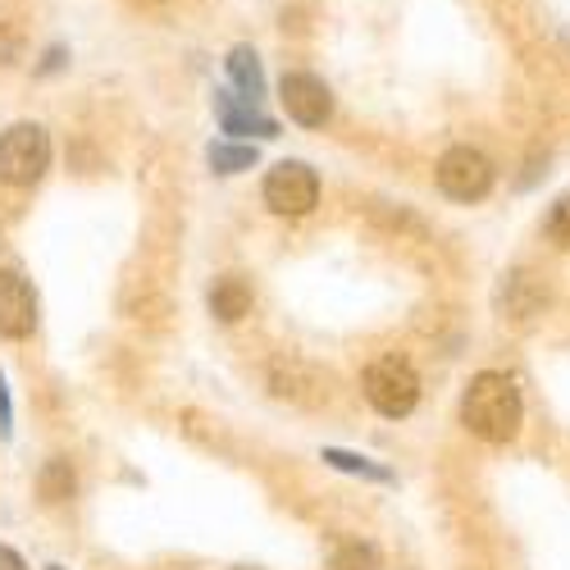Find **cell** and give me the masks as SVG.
<instances>
[{"mask_svg":"<svg viewBox=\"0 0 570 570\" xmlns=\"http://www.w3.org/2000/svg\"><path fill=\"white\" fill-rule=\"evenodd\" d=\"M278 101L288 110V119H297L302 128H320V124H328V115H334V91H328L315 73H283Z\"/></svg>","mask_w":570,"mask_h":570,"instance_id":"cell-6","label":"cell"},{"mask_svg":"<svg viewBox=\"0 0 570 570\" xmlns=\"http://www.w3.org/2000/svg\"><path fill=\"white\" fill-rule=\"evenodd\" d=\"M210 311L224 320V324H233V320H243L247 311H252V288L237 274H224V278H215V288H210Z\"/></svg>","mask_w":570,"mask_h":570,"instance_id":"cell-9","label":"cell"},{"mask_svg":"<svg viewBox=\"0 0 570 570\" xmlns=\"http://www.w3.org/2000/svg\"><path fill=\"white\" fill-rule=\"evenodd\" d=\"M32 324H37L32 288L14 269H0V338H28Z\"/></svg>","mask_w":570,"mask_h":570,"instance_id":"cell-7","label":"cell"},{"mask_svg":"<svg viewBox=\"0 0 570 570\" xmlns=\"http://www.w3.org/2000/svg\"><path fill=\"white\" fill-rule=\"evenodd\" d=\"M520 415H525V406H520V389L511 384L507 374L484 370V374L470 379V389L461 397V424L474 439L511 443L520 434Z\"/></svg>","mask_w":570,"mask_h":570,"instance_id":"cell-1","label":"cell"},{"mask_svg":"<svg viewBox=\"0 0 570 570\" xmlns=\"http://www.w3.org/2000/svg\"><path fill=\"white\" fill-rule=\"evenodd\" d=\"M502 302H507V311H511L515 320H530V315L548 302V288H539V283H534L530 274H511V278H507Z\"/></svg>","mask_w":570,"mask_h":570,"instance_id":"cell-11","label":"cell"},{"mask_svg":"<svg viewBox=\"0 0 570 570\" xmlns=\"http://www.w3.org/2000/svg\"><path fill=\"white\" fill-rule=\"evenodd\" d=\"M439 187H443V197H452V202H480V197H489V187H493L489 156L474 151V147H452L439 160Z\"/></svg>","mask_w":570,"mask_h":570,"instance_id":"cell-5","label":"cell"},{"mask_svg":"<svg viewBox=\"0 0 570 570\" xmlns=\"http://www.w3.org/2000/svg\"><path fill=\"white\" fill-rule=\"evenodd\" d=\"M215 115H219V128L233 132V137H278V124L269 115L256 110V101L247 97H233V91H215Z\"/></svg>","mask_w":570,"mask_h":570,"instance_id":"cell-8","label":"cell"},{"mask_svg":"<svg viewBox=\"0 0 570 570\" xmlns=\"http://www.w3.org/2000/svg\"><path fill=\"white\" fill-rule=\"evenodd\" d=\"M228 78H233V87L243 91L247 101L265 97V73H261V60H256L252 46H233V51H228Z\"/></svg>","mask_w":570,"mask_h":570,"instance_id":"cell-10","label":"cell"},{"mask_svg":"<svg viewBox=\"0 0 570 570\" xmlns=\"http://www.w3.org/2000/svg\"><path fill=\"white\" fill-rule=\"evenodd\" d=\"M210 169L215 174H243L256 165V147H233V141H215V147L206 151Z\"/></svg>","mask_w":570,"mask_h":570,"instance_id":"cell-13","label":"cell"},{"mask_svg":"<svg viewBox=\"0 0 570 570\" xmlns=\"http://www.w3.org/2000/svg\"><path fill=\"white\" fill-rule=\"evenodd\" d=\"M73 489H78V480H73V470H69V461L65 456H51L41 465V474H37V493H41V502H69L73 498Z\"/></svg>","mask_w":570,"mask_h":570,"instance_id":"cell-12","label":"cell"},{"mask_svg":"<svg viewBox=\"0 0 570 570\" xmlns=\"http://www.w3.org/2000/svg\"><path fill=\"white\" fill-rule=\"evenodd\" d=\"M543 233H548L552 247L570 252V193L552 202V210H548V219H543Z\"/></svg>","mask_w":570,"mask_h":570,"instance_id":"cell-16","label":"cell"},{"mask_svg":"<svg viewBox=\"0 0 570 570\" xmlns=\"http://www.w3.org/2000/svg\"><path fill=\"white\" fill-rule=\"evenodd\" d=\"M365 397L379 415L389 420H402L415 411L420 402V374L411 370V361L402 356H379L370 370H365Z\"/></svg>","mask_w":570,"mask_h":570,"instance_id":"cell-3","label":"cell"},{"mask_svg":"<svg viewBox=\"0 0 570 570\" xmlns=\"http://www.w3.org/2000/svg\"><path fill=\"white\" fill-rule=\"evenodd\" d=\"M51 169V137L41 124H14L0 132V178L10 187H32Z\"/></svg>","mask_w":570,"mask_h":570,"instance_id":"cell-2","label":"cell"},{"mask_svg":"<svg viewBox=\"0 0 570 570\" xmlns=\"http://www.w3.org/2000/svg\"><path fill=\"white\" fill-rule=\"evenodd\" d=\"M51 570H60V566H51Z\"/></svg>","mask_w":570,"mask_h":570,"instance_id":"cell-18","label":"cell"},{"mask_svg":"<svg viewBox=\"0 0 570 570\" xmlns=\"http://www.w3.org/2000/svg\"><path fill=\"white\" fill-rule=\"evenodd\" d=\"M320 202V178L302 160H278L265 174V206L274 215H306Z\"/></svg>","mask_w":570,"mask_h":570,"instance_id":"cell-4","label":"cell"},{"mask_svg":"<svg viewBox=\"0 0 570 570\" xmlns=\"http://www.w3.org/2000/svg\"><path fill=\"white\" fill-rule=\"evenodd\" d=\"M324 461L334 465V470H352V474H365V480H379V484H389V480H393L384 465H374V461H365V456H352V452H338V448H328Z\"/></svg>","mask_w":570,"mask_h":570,"instance_id":"cell-15","label":"cell"},{"mask_svg":"<svg viewBox=\"0 0 570 570\" xmlns=\"http://www.w3.org/2000/svg\"><path fill=\"white\" fill-rule=\"evenodd\" d=\"M328 570H379V552L370 543H338L334 557H328Z\"/></svg>","mask_w":570,"mask_h":570,"instance_id":"cell-14","label":"cell"},{"mask_svg":"<svg viewBox=\"0 0 570 570\" xmlns=\"http://www.w3.org/2000/svg\"><path fill=\"white\" fill-rule=\"evenodd\" d=\"M0 570H28V566H23V557H19L14 548L0 543Z\"/></svg>","mask_w":570,"mask_h":570,"instance_id":"cell-17","label":"cell"}]
</instances>
